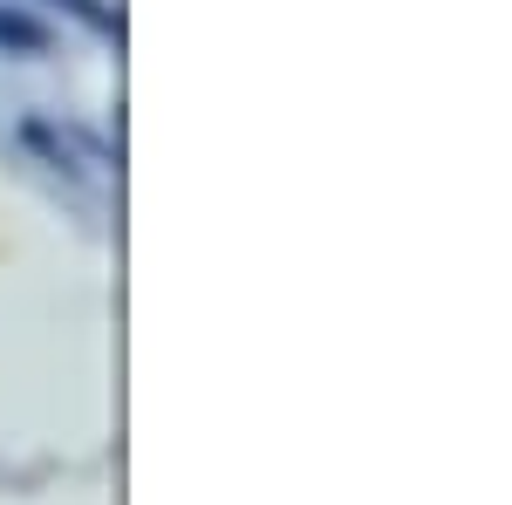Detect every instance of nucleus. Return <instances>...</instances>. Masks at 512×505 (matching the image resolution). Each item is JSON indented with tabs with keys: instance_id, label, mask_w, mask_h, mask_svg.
Segmentation results:
<instances>
[{
	"instance_id": "f03ea898",
	"label": "nucleus",
	"mask_w": 512,
	"mask_h": 505,
	"mask_svg": "<svg viewBox=\"0 0 512 505\" xmlns=\"http://www.w3.org/2000/svg\"><path fill=\"white\" fill-rule=\"evenodd\" d=\"M0 48H7V55H48L55 41H48V28H41L35 14H21V7H0Z\"/></svg>"
},
{
	"instance_id": "f257e3e1",
	"label": "nucleus",
	"mask_w": 512,
	"mask_h": 505,
	"mask_svg": "<svg viewBox=\"0 0 512 505\" xmlns=\"http://www.w3.org/2000/svg\"><path fill=\"white\" fill-rule=\"evenodd\" d=\"M14 144L35 157V164H48L55 178H69V185H89V164L76 157V144H69V130H62V123H48V117H21V123H14Z\"/></svg>"
},
{
	"instance_id": "7ed1b4c3",
	"label": "nucleus",
	"mask_w": 512,
	"mask_h": 505,
	"mask_svg": "<svg viewBox=\"0 0 512 505\" xmlns=\"http://www.w3.org/2000/svg\"><path fill=\"white\" fill-rule=\"evenodd\" d=\"M48 7H62L69 21H82V28H89V35L123 41V14H117V7H103V0H48Z\"/></svg>"
}]
</instances>
